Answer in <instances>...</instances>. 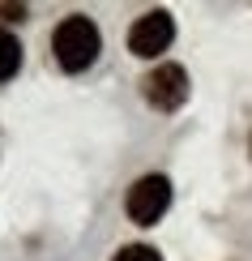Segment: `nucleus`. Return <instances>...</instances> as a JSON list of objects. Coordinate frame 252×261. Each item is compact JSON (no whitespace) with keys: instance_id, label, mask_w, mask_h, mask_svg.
Wrapping results in <instances>:
<instances>
[{"instance_id":"obj_4","label":"nucleus","mask_w":252,"mask_h":261,"mask_svg":"<svg viewBox=\"0 0 252 261\" xmlns=\"http://www.w3.org/2000/svg\"><path fill=\"white\" fill-rule=\"evenodd\" d=\"M141 90H146V103L154 112H175L188 99V73H184V64H158V69L146 73Z\"/></svg>"},{"instance_id":"obj_6","label":"nucleus","mask_w":252,"mask_h":261,"mask_svg":"<svg viewBox=\"0 0 252 261\" xmlns=\"http://www.w3.org/2000/svg\"><path fill=\"white\" fill-rule=\"evenodd\" d=\"M111 261H162L158 248H150V244H124Z\"/></svg>"},{"instance_id":"obj_3","label":"nucleus","mask_w":252,"mask_h":261,"mask_svg":"<svg viewBox=\"0 0 252 261\" xmlns=\"http://www.w3.org/2000/svg\"><path fill=\"white\" fill-rule=\"evenodd\" d=\"M171 39H175L171 13L167 9H154V13L133 21V30H128V51L141 56V60H154V56H162V51L171 47Z\"/></svg>"},{"instance_id":"obj_7","label":"nucleus","mask_w":252,"mask_h":261,"mask_svg":"<svg viewBox=\"0 0 252 261\" xmlns=\"http://www.w3.org/2000/svg\"><path fill=\"white\" fill-rule=\"evenodd\" d=\"M0 13H5L9 21H21V17H26V9H21V5H17V9H13V5H5V9H0Z\"/></svg>"},{"instance_id":"obj_5","label":"nucleus","mask_w":252,"mask_h":261,"mask_svg":"<svg viewBox=\"0 0 252 261\" xmlns=\"http://www.w3.org/2000/svg\"><path fill=\"white\" fill-rule=\"evenodd\" d=\"M17 69H21V43H17V35L0 30V82H9Z\"/></svg>"},{"instance_id":"obj_2","label":"nucleus","mask_w":252,"mask_h":261,"mask_svg":"<svg viewBox=\"0 0 252 261\" xmlns=\"http://www.w3.org/2000/svg\"><path fill=\"white\" fill-rule=\"evenodd\" d=\"M171 205V180L167 176H141L124 197V210L137 227H154Z\"/></svg>"},{"instance_id":"obj_1","label":"nucleus","mask_w":252,"mask_h":261,"mask_svg":"<svg viewBox=\"0 0 252 261\" xmlns=\"http://www.w3.org/2000/svg\"><path fill=\"white\" fill-rule=\"evenodd\" d=\"M98 51H103V35H98V26L90 17H81V13L64 17L56 26V35H51V56H56V64L64 73L90 69L98 60Z\"/></svg>"}]
</instances>
